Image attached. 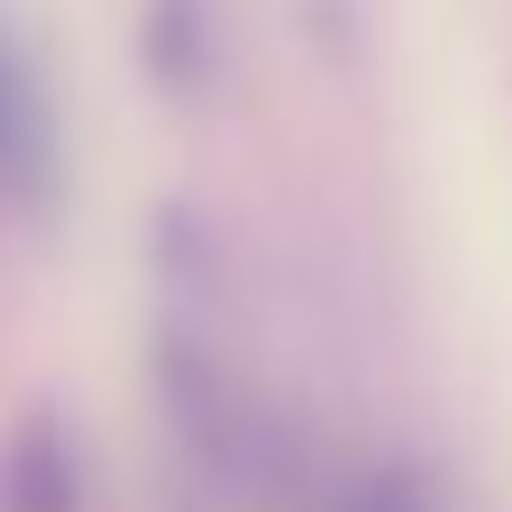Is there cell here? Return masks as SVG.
I'll use <instances>...</instances> for the list:
<instances>
[{
    "label": "cell",
    "instance_id": "1",
    "mask_svg": "<svg viewBox=\"0 0 512 512\" xmlns=\"http://www.w3.org/2000/svg\"><path fill=\"white\" fill-rule=\"evenodd\" d=\"M64 200V112L40 48L0 16V216L48 224Z\"/></svg>",
    "mask_w": 512,
    "mask_h": 512
},
{
    "label": "cell",
    "instance_id": "2",
    "mask_svg": "<svg viewBox=\"0 0 512 512\" xmlns=\"http://www.w3.org/2000/svg\"><path fill=\"white\" fill-rule=\"evenodd\" d=\"M0 512H88V448L64 408H24L0 448Z\"/></svg>",
    "mask_w": 512,
    "mask_h": 512
},
{
    "label": "cell",
    "instance_id": "3",
    "mask_svg": "<svg viewBox=\"0 0 512 512\" xmlns=\"http://www.w3.org/2000/svg\"><path fill=\"white\" fill-rule=\"evenodd\" d=\"M216 64H224V48H216L208 0H152L144 8V72H152L160 96H176V104L208 96Z\"/></svg>",
    "mask_w": 512,
    "mask_h": 512
},
{
    "label": "cell",
    "instance_id": "4",
    "mask_svg": "<svg viewBox=\"0 0 512 512\" xmlns=\"http://www.w3.org/2000/svg\"><path fill=\"white\" fill-rule=\"evenodd\" d=\"M312 512H448V488L416 456H376V464L344 472Z\"/></svg>",
    "mask_w": 512,
    "mask_h": 512
}]
</instances>
